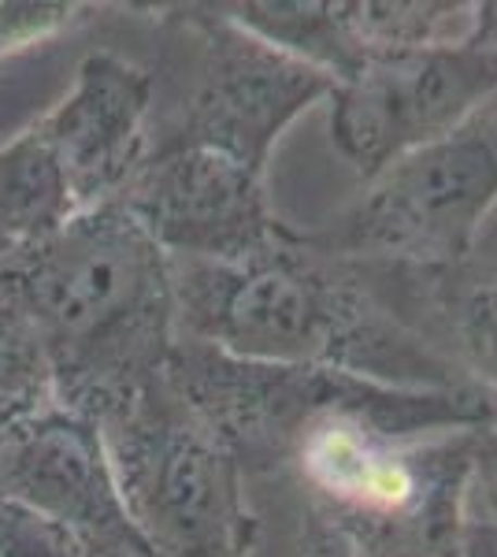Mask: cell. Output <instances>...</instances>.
<instances>
[{"label": "cell", "instance_id": "1", "mask_svg": "<svg viewBox=\"0 0 497 557\" xmlns=\"http://www.w3.org/2000/svg\"><path fill=\"white\" fill-rule=\"evenodd\" d=\"M178 338L260 364L334 368L409 391L472 386L378 301L357 260L305 231L234 264L171 260Z\"/></svg>", "mask_w": 497, "mask_h": 557}, {"label": "cell", "instance_id": "2", "mask_svg": "<svg viewBox=\"0 0 497 557\" xmlns=\"http://www.w3.org/2000/svg\"><path fill=\"white\" fill-rule=\"evenodd\" d=\"M0 301L38 331L60 406L101 417L160 380L178 343L171 257L120 201L0 257Z\"/></svg>", "mask_w": 497, "mask_h": 557}, {"label": "cell", "instance_id": "3", "mask_svg": "<svg viewBox=\"0 0 497 557\" xmlns=\"http://www.w3.org/2000/svg\"><path fill=\"white\" fill-rule=\"evenodd\" d=\"M149 557H252L260 520L227 446L160 380L97 417Z\"/></svg>", "mask_w": 497, "mask_h": 557}, {"label": "cell", "instance_id": "4", "mask_svg": "<svg viewBox=\"0 0 497 557\" xmlns=\"http://www.w3.org/2000/svg\"><path fill=\"white\" fill-rule=\"evenodd\" d=\"M497 205V94L468 120L386 172L327 227L305 231L312 246L346 260L457 264L468 260Z\"/></svg>", "mask_w": 497, "mask_h": 557}, {"label": "cell", "instance_id": "5", "mask_svg": "<svg viewBox=\"0 0 497 557\" xmlns=\"http://www.w3.org/2000/svg\"><path fill=\"white\" fill-rule=\"evenodd\" d=\"M164 30L189 45V78L160 146H201L264 175L286 127L334 94V78L260 41L220 4L171 8Z\"/></svg>", "mask_w": 497, "mask_h": 557}, {"label": "cell", "instance_id": "6", "mask_svg": "<svg viewBox=\"0 0 497 557\" xmlns=\"http://www.w3.org/2000/svg\"><path fill=\"white\" fill-rule=\"evenodd\" d=\"M497 94V52L472 34L453 45L372 57L331 94V141L364 183L453 131Z\"/></svg>", "mask_w": 497, "mask_h": 557}, {"label": "cell", "instance_id": "7", "mask_svg": "<svg viewBox=\"0 0 497 557\" xmlns=\"http://www.w3.org/2000/svg\"><path fill=\"white\" fill-rule=\"evenodd\" d=\"M115 201L171 260L234 264L294 235L271 212L264 175L201 146L146 149Z\"/></svg>", "mask_w": 497, "mask_h": 557}, {"label": "cell", "instance_id": "8", "mask_svg": "<svg viewBox=\"0 0 497 557\" xmlns=\"http://www.w3.org/2000/svg\"><path fill=\"white\" fill-rule=\"evenodd\" d=\"M0 498L97 557H149L126 517L101 424L60 401L0 431Z\"/></svg>", "mask_w": 497, "mask_h": 557}, {"label": "cell", "instance_id": "9", "mask_svg": "<svg viewBox=\"0 0 497 557\" xmlns=\"http://www.w3.org/2000/svg\"><path fill=\"white\" fill-rule=\"evenodd\" d=\"M157 83L120 52H89L63 101L34 123L60 164L78 212L115 201L146 157Z\"/></svg>", "mask_w": 497, "mask_h": 557}, {"label": "cell", "instance_id": "10", "mask_svg": "<svg viewBox=\"0 0 497 557\" xmlns=\"http://www.w3.org/2000/svg\"><path fill=\"white\" fill-rule=\"evenodd\" d=\"M378 301L442 361L497 401V260L383 264L357 260Z\"/></svg>", "mask_w": 497, "mask_h": 557}, {"label": "cell", "instance_id": "11", "mask_svg": "<svg viewBox=\"0 0 497 557\" xmlns=\"http://www.w3.org/2000/svg\"><path fill=\"white\" fill-rule=\"evenodd\" d=\"M220 8L260 41L323 71L334 86L349 83L364 67V57L341 20V0H238Z\"/></svg>", "mask_w": 497, "mask_h": 557}, {"label": "cell", "instance_id": "12", "mask_svg": "<svg viewBox=\"0 0 497 557\" xmlns=\"http://www.w3.org/2000/svg\"><path fill=\"white\" fill-rule=\"evenodd\" d=\"M75 212L67 178L38 131H23L0 149V246L20 249L49 238Z\"/></svg>", "mask_w": 497, "mask_h": 557}, {"label": "cell", "instance_id": "13", "mask_svg": "<svg viewBox=\"0 0 497 557\" xmlns=\"http://www.w3.org/2000/svg\"><path fill=\"white\" fill-rule=\"evenodd\" d=\"M57 398V375L38 331L0 301V431L34 417Z\"/></svg>", "mask_w": 497, "mask_h": 557}, {"label": "cell", "instance_id": "14", "mask_svg": "<svg viewBox=\"0 0 497 557\" xmlns=\"http://www.w3.org/2000/svg\"><path fill=\"white\" fill-rule=\"evenodd\" d=\"M0 557H97L49 520L0 498Z\"/></svg>", "mask_w": 497, "mask_h": 557}, {"label": "cell", "instance_id": "15", "mask_svg": "<svg viewBox=\"0 0 497 557\" xmlns=\"http://www.w3.org/2000/svg\"><path fill=\"white\" fill-rule=\"evenodd\" d=\"M468 513L497 532V424L475 431V461L468 483Z\"/></svg>", "mask_w": 497, "mask_h": 557}, {"label": "cell", "instance_id": "16", "mask_svg": "<svg viewBox=\"0 0 497 557\" xmlns=\"http://www.w3.org/2000/svg\"><path fill=\"white\" fill-rule=\"evenodd\" d=\"M301 557H352V554L338 535L327 532L323 524H315V520H309V524H305V539H301Z\"/></svg>", "mask_w": 497, "mask_h": 557}, {"label": "cell", "instance_id": "17", "mask_svg": "<svg viewBox=\"0 0 497 557\" xmlns=\"http://www.w3.org/2000/svg\"><path fill=\"white\" fill-rule=\"evenodd\" d=\"M464 557H497V532L472 513L464 524Z\"/></svg>", "mask_w": 497, "mask_h": 557}, {"label": "cell", "instance_id": "18", "mask_svg": "<svg viewBox=\"0 0 497 557\" xmlns=\"http://www.w3.org/2000/svg\"><path fill=\"white\" fill-rule=\"evenodd\" d=\"M472 38L486 49L497 52V0L475 4V23H472Z\"/></svg>", "mask_w": 497, "mask_h": 557}, {"label": "cell", "instance_id": "19", "mask_svg": "<svg viewBox=\"0 0 497 557\" xmlns=\"http://www.w3.org/2000/svg\"><path fill=\"white\" fill-rule=\"evenodd\" d=\"M4 253H8V249H4V246H0V257H4Z\"/></svg>", "mask_w": 497, "mask_h": 557}]
</instances>
